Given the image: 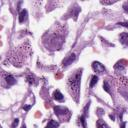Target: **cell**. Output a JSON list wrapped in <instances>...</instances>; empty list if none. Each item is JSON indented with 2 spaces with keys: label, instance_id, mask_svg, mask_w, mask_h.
<instances>
[{
  "label": "cell",
  "instance_id": "4",
  "mask_svg": "<svg viewBox=\"0 0 128 128\" xmlns=\"http://www.w3.org/2000/svg\"><path fill=\"white\" fill-rule=\"evenodd\" d=\"M54 111H55V114L57 115H62V114H65L67 113L68 110L64 107H61V106H55L54 107Z\"/></svg>",
  "mask_w": 128,
  "mask_h": 128
},
{
  "label": "cell",
  "instance_id": "20",
  "mask_svg": "<svg viewBox=\"0 0 128 128\" xmlns=\"http://www.w3.org/2000/svg\"><path fill=\"white\" fill-rule=\"evenodd\" d=\"M0 128H1V127H0Z\"/></svg>",
  "mask_w": 128,
  "mask_h": 128
},
{
  "label": "cell",
  "instance_id": "1",
  "mask_svg": "<svg viewBox=\"0 0 128 128\" xmlns=\"http://www.w3.org/2000/svg\"><path fill=\"white\" fill-rule=\"evenodd\" d=\"M81 70H78L73 76L69 78V87L72 89V92L75 94H78L79 87H80V79H81Z\"/></svg>",
  "mask_w": 128,
  "mask_h": 128
},
{
  "label": "cell",
  "instance_id": "10",
  "mask_svg": "<svg viewBox=\"0 0 128 128\" xmlns=\"http://www.w3.org/2000/svg\"><path fill=\"white\" fill-rule=\"evenodd\" d=\"M98 82V77L96 75L94 76H92V78H91V81H90V84H89V87L92 88V87H94V85Z\"/></svg>",
  "mask_w": 128,
  "mask_h": 128
},
{
  "label": "cell",
  "instance_id": "13",
  "mask_svg": "<svg viewBox=\"0 0 128 128\" xmlns=\"http://www.w3.org/2000/svg\"><path fill=\"white\" fill-rule=\"evenodd\" d=\"M103 88H104V90H105L106 92L110 93V86H109V84H108L107 81H104V82H103Z\"/></svg>",
  "mask_w": 128,
  "mask_h": 128
},
{
  "label": "cell",
  "instance_id": "11",
  "mask_svg": "<svg viewBox=\"0 0 128 128\" xmlns=\"http://www.w3.org/2000/svg\"><path fill=\"white\" fill-rule=\"evenodd\" d=\"M97 128H109L108 126H107V124L103 121V120H98L97 121Z\"/></svg>",
  "mask_w": 128,
  "mask_h": 128
},
{
  "label": "cell",
  "instance_id": "9",
  "mask_svg": "<svg viewBox=\"0 0 128 128\" xmlns=\"http://www.w3.org/2000/svg\"><path fill=\"white\" fill-rule=\"evenodd\" d=\"M59 126V123L56 122L55 120H50L46 126V128H57Z\"/></svg>",
  "mask_w": 128,
  "mask_h": 128
},
{
  "label": "cell",
  "instance_id": "19",
  "mask_svg": "<svg viewBox=\"0 0 128 128\" xmlns=\"http://www.w3.org/2000/svg\"><path fill=\"white\" fill-rule=\"evenodd\" d=\"M22 128H26V125H23V126H22Z\"/></svg>",
  "mask_w": 128,
  "mask_h": 128
},
{
  "label": "cell",
  "instance_id": "5",
  "mask_svg": "<svg viewBox=\"0 0 128 128\" xmlns=\"http://www.w3.org/2000/svg\"><path fill=\"white\" fill-rule=\"evenodd\" d=\"M53 98H54L56 101H63V99H64V97H63V95H62V93L59 91V90H55V91L53 92Z\"/></svg>",
  "mask_w": 128,
  "mask_h": 128
},
{
  "label": "cell",
  "instance_id": "2",
  "mask_svg": "<svg viewBox=\"0 0 128 128\" xmlns=\"http://www.w3.org/2000/svg\"><path fill=\"white\" fill-rule=\"evenodd\" d=\"M92 69L94 70L95 72H97V73H102V72L105 71V67H104L103 64H101L100 62L94 61L92 63Z\"/></svg>",
  "mask_w": 128,
  "mask_h": 128
},
{
  "label": "cell",
  "instance_id": "12",
  "mask_svg": "<svg viewBox=\"0 0 128 128\" xmlns=\"http://www.w3.org/2000/svg\"><path fill=\"white\" fill-rule=\"evenodd\" d=\"M79 122L82 124L83 128H86V121H85V116L84 115H82V116L79 117Z\"/></svg>",
  "mask_w": 128,
  "mask_h": 128
},
{
  "label": "cell",
  "instance_id": "6",
  "mask_svg": "<svg viewBox=\"0 0 128 128\" xmlns=\"http://www.w3.org/2000/svg\"><path fill=\"white\" fill-rule=\"evenodd\" d=\"M27 10H25V9H23L20 13H19V22L20 23H22V22H24L25 20H26V18H27Z\"/></svg>",
  "mask_w": 128,
  "mask_h": 128
},
{
  "label": "cell",
  "instance_id": "14",
  "mask_svg": "<svg viewBox=\"0 0 128 128\" xmlns=\"http://www.w3.org/2000/svg\"><path fill=\"white\" fill-rule=\"evenodd\" d=\"M34 79H35V78H34L33 75H28V76H27V80H28V82H29L30 84H33V83H34Z\"/></svg>",
  "mask_w": 128,
  "mask_h": 128
},
{
  "label": "cell",
  "instance_id": "16",
  "mask_svg": "<svg viewBox=\"0 0 128 128\" xmlns=\"http://www.w3.org/2000/svg\"><path fill=\"white\" fill-rule=\"evenodd\" d=\"M119 25H121V26H124V27H128V25L126 22H120V23H118Z\"/></svg>",
  "mask_w": 128,
  "mask_h": 128
},
{
  "label": "cell",
  "instance_id": "7",
  "mask_svg": "<svg viewBox=\"0 0 128 128\" xmlns=\"http://www.w3.org/2000/svg\"><path fill=\"white\" fill-rule=\"evenodd\" d=\"M5 80L8 83V85H14L16 83V80H15V78L13 77L12 75H7L5 77Z\"/></svg>",
  "mask_w": 128,
  "mask_h": 128
},
{
  "label": "cell",
  "instance_id": "3",
  "mask_svg": "<svg viewBox=\"0 0 128 128\" xmlns=\"http://www.w3.org/2000/svg\"><path fill=\"white\" fill-rule=\"evenodd\" d=\"M76 59V55L74 53L70 54L69 56H67L64 60H63V66H68V65H70L72 64V62Z\"/></svg>",
  "mask_w": 128,
  "mask_h": 128
},
{
  "label": "cell",
  "instance_id": "18",
  "mask_svg": "<svg viewBox=\"0 0 128 128\" xmlns=\"http://www.w3.org/2000/svg\"><path fill=\"white\" fill-rule=\"evenodd\" d=\"M125 126H126V122H123L121 124V128H125Z\"/></svg>",
  "mask_w": 128,
  "mask_h": 128
},
{
  "label": "cell",
  "instance_id": "17",
  "mask_svg": "<svg viewBox=\"0 0 128 128\" xmlns=\"http://www.w3.org/2000/svg\"><path fill=\"white\" fill-rule=\"evenodd\" d=\"M31 108V105H27V106H24V110H26V111H28V110Z\"/></svg>",
  "mask_w": 128,
  "mask_h": 128
},
{
  "label": "cell",
  "instance_id": "15",
  "mask_svg": "<svg viewBox=\"0 0 128 128\" xmlns=\"http://www.w3.org/2000/svg\"><path fill=\"white\" fill-rule=\"evenodd\" d=\"M18 123H19V119H14L13 124H12V127H13V128H15L17 125H18Z\"/></svg>",
  "mask_w": 128,
  "mask_h": 128
},
{
  "label": "cell",
  "instance_id": "8",
  "mask_svg": "<svg viewBox=\"0 0 128 128\" xmlns=\"http://www.w3.org/2000/svg\"><path fill=\"white\" fill-rule=\"evenodd\" d=\"M127 40H128V34L126 32L120 34V42L122 44H126L127 43Z\"/></svg>",
  "mask_w": 128,
  "mask_h": 128
}]
</instances>
